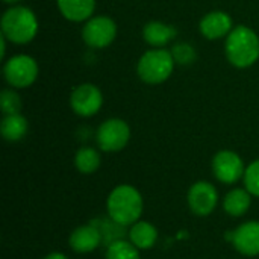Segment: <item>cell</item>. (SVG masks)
<instances>
[{"label":"cell","mask_w":259,"mask_h":259,"mask_svg":"<svg viewBox=\"0 0 259 259\" xmlns=\"http://www.w3.org/2000/svg\"><path fill=\"white\" fill-rule=\"evenodd\" d=\"M5 3H18V2H21V0H3Z\"/></svg>","instance_id":"cell-26"},{"label":"cell","mask_w":259,"mask_h":259,"mask_svg":"<svg viewBox=\"0 0 259 259\" xmlns=\"http://www.w3.org/2000/svg\"><path fill=\"white\" fill-rule=\"evenodd\" d=\"M0 106L5 115L11 114H20L21 111V99L14 90H3L0 94Z\"/></svg>","instance_id":"cell-21"},{"label":"cell","mask_w":259,"mask_h":259,"mask_svg":"<svg viewBox=\"0 0 259 259\" xmlns=\"http://www.w3.org/2000/svg\"><path fill=\"white\" fill-rule=\"evenodd\" d=\"M105 259H141V255L129 240H115L106 247Z\"/></svg>","instance_id":"cell-20"},{"label":"cell","mask_w":259,"mask_h":259,"mask_svg":"<svg viewBox=\"0 0 259 259\" xmlns=\"http://www.w3.org/2000/svg\"><path fill=\"white\" fill-rule=\"evenodd\" d=\"M170 52L175 58V62L181 65H190L196 61V50L188 42H178L171 47Z\"/></svg>","instance_id":"cell-22"},{"label":"cell","mask_w":259,"mask_h":259,"mask_svg":"<svg viewBox=\"0 0 259 259\" xmlns=\"http://www.w3.org/2000/svg\"><path fill=\"white\" fill-rule=\"evenodd\" d=\"M187 200L190 211L194 215L208 217L215 211L219 205V191L211 182L199 181L190 187Z\"/></svg>","instance_id":"cell-9"},{"label":"cell","mask_w":259,"mask_h":259,"mask_svg":"<svg viewBox=\"0 0 259 259\" xmlns=\"http://www.w3.org/2000/svg\"><path fill=\"white\" fill-rule=\"evenodd\" d=\"M229 240L235 250L244 256L259 255V222L250 220L231 232Z\"/></svg>","instance_id":"cell-11"},{"label":"cell","mask_w":259,"mask_h":259,"mask_svg":"<svg viewBox=\"0 0 259 259\" xmlns=\"http://www.w3.org/2000/svg\"><path fill=\"white\" fill-rule=\"evenodd\" d=\"M244 188L255 197H259V159L250 162L244 171Z\"/></svg>","instance_id":"cell-23"},{"label":"cell","mask_w":259,"mask_h":259,"mask_svg":"<svg viewBox=\"0 0 259 259\" xmlns=\"http://www.w3.org/2000/svg\"><path fill=\"white\" fill-rule=\"evenodd\" d=\"M226 58L237 68H247L259 59V36L247 26H237L226 36Z\"/></svg>","instance_id":"cell-2"},{"label":"cell","mask_w":259,"mask_h":259,"mask_svg":"<svg viewBox=\"0 0 259 259\" xmlns=\"http://www.w3.org/2000/svg\"><path fill=\"white\" fill-rule=\"evenodd\" d=\"M252 206V194L246 188H234L223 199V209L231 217H243Z\"/></svg>","instance_id":"cell-17"},{"label":"cell","mask_w":259,"mask_h":259,"mask_svg":"<svg viewBox=\"0 0 259 259\" xmlns=\"http://www.w3.org/2000/svg\"><path fill=\"white\" fill-rule=\"evenodd\" d=\"M42 259H68V256L61 253V252H52V253L46 255Z\"/></svg>","instance_id":"cell-24"},{"label":"cell","mask_w":259,"mask_h":259,"mask_svg":"<svg viewBox=\"0 0 259 259\" xmlns=\"http://www.w3.org/2000/svg\"><path fill=\"white\" fill-rule=\"evenodd\" d=\"M117 36V24L106 15H97L87 20L82 27V39L93 49L108 47Z\"/></svg>","instance_id":"cell-7"},{"label":"cell","mask_w":259,"mask_h":259,"mask_svg":"<svg viewBox=\"0 0 259 259\" xmlns=\"http://www.w3.org/2000/svg\"><path fill=\"white\" fill-rule=\"evenodd\" d=\"M199 29L206 39H219L231 33L234 21L229 14L223 11H212L200 20Z\"/></svg>","instance_id":"cell-13"},{"label":"cell","mask_w":259,"mask_h":259,"mask_svg":"<svg viewBox=\"0 0 259 259\" xmlns=\"http://www.w3.org/2000/svg\"><path fill=\"white\" fill-rule=\"evenodd\" d=\"M175 58L170 50L152 49L143 53L138 61L137 73L140 79L149 85H158L165 82L175 68Z\"/></svg>","instance_id":"cell-4"},{"label":"cell","mask_w":259,"mask_h":259,"mask_svg":"<svg viewBox=\"0 0 259 259\" xmlns=\"http://www.w3.org/2000/svg\"><path fill=\"white\" fill-rule=\"evenodd\" d=\"M6 41H8L6 36L2 35V36H0V47H2V49H0V56H2V58H5V53H6Z\"/></svg>","instance_id":"cell-25"},{"label":"cell","mask_w":259,"mask_h":259,"mask_svg":"<svg viewBox=\"0 0 259 259\" xmlns=\"http://www.w3.org/2000/svg\"><path fill=\"white\" fill-rule=\"evenodd\" d=\"M3 74L12 88H27L38 77V64L29 55H15L5 62Z\"/></svg>","instance_id":"cell-6"},{"label":"cell","mask_w":259,"mask_h":259,"mask_svg":"<svg viewBox=\"0 0 259 259\" xmlns=\"http://www.w3.org/2000/svg\"><path fill=\"white\" fill-rule=\"evenodd\" d=\"M176 27L162 21H149L143 29L144 41L156 49H162L164 46H167L173 38H176Z\"/></svg>","instance_id":"cell-16"},{"label":"cell","mask_w":259,"mask_h":259,"mask_svg":"<svg viewBox=\"0 0 259 259\" xmlns=\"http://www.w3.org/2000/svg\"><path fill=\"white\" fill-rule=\"evenodd\" d=\"M74 165L79 173L91 175L100 167V153L94 147H80L74 155Z\"/></svg>","instance_id":"cell-19"},{"label":"cell","mask_w":259,"mask_h":259,"mask_svg":"<svg viewBox=\"0 0 259 259\" xmlns=\"http://www.w3.org/2000/svg\"><path fill=\"white\" fill-rule=\"evenodd\" d=\"M2 137L9 143H17L27 134V120L21 114L5 115L0 124Z\"/></svg>","instance_id":"cell-18"},{"label":"cell","mask_w":259,"mask_h":259,"mask_svg":"<svg viewBox=\"0 0 259 259\" xmlns=\"http://www.w3.org/2000/svg\"><path fill=\"white\" fill-rule=\"evenodd\" d=\"M102 232L93 225L77 226L68 237V246L76 253H91L102 244Z\"/></svg>","instance_id":"cell-12"},{"label":"cell","mask_w":259,"mask_h":259,"mask_svg":"<svg viewBox=\"0 0 259 259\" xmlns=\"http://www.w3.org/2000/svg\"><path fill=\"white\" fill-rule=\"evenodd\" d=\"M102 105H103L102 91L93 83L77 85L70 96V106L80 117L96 115L100 111Z\"/></svg>","instance_id":"cell-10"},{"label":"cell","mask_w":259,"mask_h":259,"mask_svg":"<svg viewBox=\"0 0 259 259\" xmlns=\"http://www.w3.org/2000/svg\"><path fill=\"white\" fill-rule=\"evenodd\" d=\"M246 165L243 158L232 150H220L212 158V173L222 184L232 185L244 178Z\"/></svg>","instance_id":"cell-8"},{"label":"cell","mask_w":259,"mask_h":259,"mask_svg":"<svg viewBox=\"0 0 259 259\" xmlns=\"http://www.w3.org/2000/svg\"><path fill=\"white\" fill-rule=\"evenodd\" d=\"M61 14L70 21H87L96 11V0H56Z\"/></svg>","instance_id":"cell-15"},{"label":"cell","mask_w":259,"mask_h":259,"mask_svg":"<svg viewBox=\"0 0 259 259\" xmlns=\"http://www.w3.org/2000/svg\"><path fill=\"white\" fill-rule=\"evenodd\" d=\"M96 140L100 150L108 153L120 152L131 140V127L121 118H109L99 126Z\"/></svg>","instance_id":"cell-5"},{"label":"cell","mask_w":259,"mask_h":259,"mask_svg":"<svg viewBox=\"0 0 259 259\" xmlns=\"http://www.w3.org/2000/svg\"><path fill=\"white\" fill-rule=\"evenodd\" d=\"M144 200L141 193L129 184H121L112 188L106 199V212L117 226L129 228L141 219Z\"/></svg>","instance_id":"cell-1"},{"label":"cell","mask_w":259,"mask_h":259,"mask_svg":"<svg viewBox=\"0 0 259 259\" xmlns=\"http://www.w3.org/2000/svg\"><path fill=\"white\" fill-rule=\"evenodd\" d=\"M2 35L14 44L30 42L38 32V20L27 6H12L2 17Z\"/></svg>","instance_id":"cell-3"},{"label":"cell","mask_w":259,"mask_h":259,"mask_svg":"<svg viewBox=\"0 0 259 259\" xmlns=\"http://www.w3.org/2000/svg\"><path fill=\"white\" fill-rule=\"evenodd\" d=\"M127 240L140 250H150L158 241V229L146 220H138L127 231Z\"/></svg>","instance_id":"cell-14"}]
</instances>
